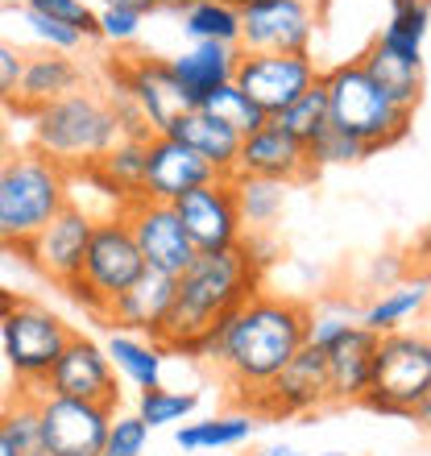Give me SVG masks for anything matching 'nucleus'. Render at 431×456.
Here are the masks:
<instances>
[{
    "label": "nucleus",
    "mask_w": 431,
    "mask_h": 456,
    "mask_svg": "<svg viewBox=\"0 0 431 456\" xmlns=\"http://www.w3.org/2000/svg\"><path fill=\"white\" fill-rule=\"evenodd\" d=\"M67 208V170L46 154L12 150L0 162V249L21 253Z\"/></svg>",
    "instance_id": "nucleus-4"
},
{
    "label": "nucleus",
    "mask_w": 431,
    "mask_h": 456,
    "mask_svg": "<svg viewBox=\"0 0 431 456\" xmlns=\"http://www.w3.org/2000/svg\"><path fill=\"white\" fill-rule=\"evenodd\" d=\"M320 87L328 96V120L336 133H345L353 142H361L370 154L390 150L411 133L415 112L398 109L382 87L370 79V71L361 67V59L336 62L328 71H320Z\"/></svg>",
    "instance_id": "nucleus-5"
},
{
    "label": "nucleus",
    "mask_w": 431,
    "mask_h": 456,
    "mask_svg": "<svg viewBox=\"0 0 431 456\" xmlns=\"http://www.w3.org/2000/svg\"><path fill=\"white\" fill-rule=\"evenodd\" d=\"M104 353H108V361H112L117 378H125L129 386H137V390L162 386V370H167L170 353L158 345V340L137 337V332H112Z\"/></svg>",
    "instance_id": "nucleus-25"
},
{
    "label": "nucleus",
    "mask_w": 431,
    "mask_h": 456,
    "mask_svg": "<svg viewBox=\"0 0 431 456\" xmlns=\"http://www.w3.org/2000/svg\"><path fill=\"white\" fill-rule=\"evenodd\" d=\"M92 228H96V220L67 204L59 216L25 245L21 257L34 265L42 278H50L54 287H67V282H75V278L84 274V253H87Z\"/></svg>",
    "instance_id": "nucleus-17"
},
{
    "label": "nucleus",
    "mask_w": 431,
    "mask_h": 456,
    "mask_svg": "<svg viewBox=\"0 0 431 456\" xmlns=\"http://www.w3.org/2000/svg\"><path fill=\"white\" fill-rule=\"evenodd\" d=\"M427 395H431V337L407 332V328L378 337L370 390L361 398V407L378 411V415H407V419H415V411L427 403Z\"/></svg>",
    "instance_id": "nucleus-6"
},
{
    "label": "nucleus",
    "mask_w": 431,
    "mask_h": 456,
    "mask_svg": "<svg viewBox=\"0 0 431 456\" xmlns=\"http://www.w3.org/2000/svg\"><path fill=\"white\" fill-rule=\"evenodd\" d=\"M240 62V46H224V42H191L187 50L170 54L167 67L179 84L187 109H199L212 92H220L224 84H232Z\"/></svg>",
    "instance_id": "nucleus-21"
},
{
    "label": "nucleus",
    "mask_w": 431,
    "mask_h": 456,
    "mask_svg": "<svg viewBox=\"0 0 431 456\" xmlns=\"http://www.w3.org/2000/svg\"><path fill=\"white\" fill-rule=\"evenodd\" d=\"M0 456H12V448H9V440H4V428H0Z\"/></svg>",
    "instance_id": "nucleus-49"
},
{
    "label": "nucleus",
    "mask_w": 431,
    "mask_h": 456,
    "mask_svg": "<svg viewBox=\"0 0 431 456\" xmlns=\"http://www.w3.org/2000/svg\"><path fill=\"white\" fill-rule=\"evenodd\" d=\"M253 456H307V452L295 448V444H265V448H257Z\"/></svg>",
    "instance_id": "nucleus-45"
},
{
    "label": "nucleus",
    "mask_w": 431,
    "mask_h": 456,
    "mask_svg": "<svg viewBox=\"0 0 431 456\" xmlns=\"http://www.w3.org/2000/svg\"><path fill=\"white\" fill-rule=\"evenodd\" d=\"M71 332L75 328L59 312H50L34 299H17V307L0 320V348H4V361L21 390H42Z\"/></svg>",
    "instance_id": "nucleus-7"
},
{
    "label": "nucleus",
    "mask_w": 431,
    "mask_h": 456,
    "mask_svg": "<svg viewBox=\"0 0 431 456\" xmlns=\"http://www.w3.org/2000/svg\"><path fill=\"white\" fill-rule=\"evenodd\" d=\"M431 299V282H398V287L382 290L378 299L365 307V315H361L357 324H365L370 332H378V337H386V332H398L403 324H411L415 315L427 307Z\"/></svg>",
    "instance_id": "nucleus-29"
},
{
    "label": "nucleus",
    "mask_w": 431,
    "mask_h": 456,
    "mask_svg": "<svg viewBox=\"0 0 431 456\" xmlns=\"http://www.w3.org/2000/svg\"><path fill=\"white\" fill-rule=\"evenodd\" d=\"M240 403L249 407V415H270V419H278V415H307V411L328 407L332 395H328V361H323V348L303 345L274 382L262 386L257 395L240 398Z\"/></svg>",
    "instance_id": "nucleus-13"
},
{
    "label": "nucleus",
    "mask_w": 431,
    "mask_h": 456,
    "mask_svg": "<svg viewBox=\"0 0 431 456\" xmlns=\"http://www.w3.org/2000/svg\"><path fill=\"white\" fill-rule=\"evenodd\" d=\"M145 444H150V428L142 423V415L137 411H112L100 456H145Z\"/></svg>",
    "instance_id": "nucleus-37"
},
{
    "label": "nucleus",
    "mask_w": 431,
    "mask_h": 456,
    "mask_svg": "<svg viewBox=\"0 0 431 456\" xmlns=\"http://www.w3.org/2000/svg\"><path fill=\"white\" fill-rule=\"evenodd\" d=\"M262 274L265 265L245 249V240L224 253H195V262L175 278V303H170V315L162 324L158 345L167 348L170 357L175 353L187 357L191 345L216 320H224L228 312L245 307L262 290Z\"/></svg>",
    "instance_id": "nucleus-2"
},
{
    "label": "nucleus",
    "mask_w": 431,
    "mask_h": 456,
    "mask_svg": "<svg viewBox=\"0 0 431 456\" xmlns=\"http://www.w3.org/2000/svg\"><path fill=\"white\" fill-rule=\"evenodd\" d=\"M21 4L29 12H42V17L75 25L84 37H96V9H87L84 0H21Z\"/></svg>",
    "instance_id": "nucleus-40"
},
{
    "label": "nucleus",
    "mask_w": 431,
    "mask_h": 456,
    "mask_svg": "<svg viewBox=\"0 0 431 456\" xmlns=\"http://www.w3.org/2000/svg\"><path fill=\"white\" fill-rule=\"evenodd\" d=\"M170 303H175V278L145 270L125 295H117L108 303L104 320L112 324V332H137V337L158 340L170 315Z\"/></svg>",
    "instance_id": "nucleus-22"
},
{
    "label": "nucleus",
    "mask_w": 431,
    "mask_h": 456,
    "mask_svg": "<svg viewBox=\"0 0 431 456\" xmlns=\"http://www.w3.org/2000/svg\"><path fill=\"white\" fill-rule=\"evenodd\" d=\"M25 25H29V34H34L37 50H59V54H75V50L84 46L87 37L67 21H54V17H42V12H29L25 9Z\"/></svg>",
    "instance_id": "nucleus-38"
},
{
    "label": "nucleus",
    "mask_w": 431,
    "mask_h": 456,
    "mask_svg": "<svg viewBox=\"0 0 431 456\" xmlns=\"http://www.w3.org/2000/svg\"><path fill=\"white\" fill-rule=\"evenodd\" d=\"M0 428H4L12 456H50L46 436H42V415H37V390L17 386V395H9L0 407Z\"/></svg>",
    "instance_id": "nucleus-32"
},
{
    "label": "nucleus",
    "mask_w": 431,
    "mask_h": 456,
    "mask_svg": "<svg viewBox=\"0 0 431 456\" xmlns=\"http://www.w3.org/2000/svg\"><path fill=\"white\" fill-rule=\"evenodd\" d=\"M37 415H42V436H46L50 456H100L108 423H112L108 407L42 395V390H37Z\"/></svg>",
    "instance_id": "nucleus-16"
},
{
    "label": "nucleus",
    "mask_w": 431,
    "mask_h": 456,
    "mask_svg": "<svg viewBox=\"0 0 431 456\" xmlns=\"http://www.w3.org/2000/svg\"><path fill=\"white\" fill-rule=\"evenodd\" d=\"M220 179L204 158L187 150L183 142H175L170 133H154L145 137V179H142V195L145 200H162L175 204L179 195L204 187V183Z\"/></svg>",
    "instance_id": "nucleus-18"
},
{
    "label": "nucleus",
    "mask_w": 431,
    "mask_h": 456,
    "mask_svg": "<svg viewBox=\"0 0 431 456\" xmlns=\"http://www.w3.org/2000/svg\"><path fill=\"white\" fill-rule=\"evenodd\" d=\"M175 216H179L183 232L191 237L195 253H224L237 249L245 240V224L237 212V191H232V175L195 187V191L175 200Z\"/></svg>",
    "instance_id": "nucleus-11"
},
{
    "label": "nucleus",
    "mask_w": 431,
    "mask_h": 456,
    "mask_svg": "<svg viewBox=\"0 0 431 456\" xmlns=\"http://www.w3.org/2000/svg\"><path fill=\"white\" fill-rule=\"evenodd\" d=\"M320 456H353V452H320Z\"/></svg>",
    "instance_id": "nucleus-50"
},
{
    "label": "nucleus",
    "mask_w": 431,
    "mask_h": 456,
    "mask_svg": "<svg viewBox=\"0 0 431 456\" xmlns=\"http://www.w3.org/2000/svg\"><path fill=\"white\" fill-rule=\"evenodd\" d=\"M307 158H312L315 170H320V167H353V162H365V158H370V150H365L361 142H353V137H345V133L328 129L320 142L307 150Z\"/></svg>",
    "instance_id": "nucleus-39"
},
{
    "label": "nucleus",
    "mask_w": 431,
    "mask_h": 456,
    "mask_svg": "<svg viewBox=\"0 0 431 456\" xmlns=\"http://www.w3.org/2000/svg\"><path fill=\"white\" fill-rule=\"evenodd\" d=\"M270 120H274L282 133H290L299 145H307V150L332 129V120H328V96H323L320 84H315L312 92H303L287 112H278V117H270Z\"/></svg>",
    "instance_id": "nucleus-33"
},
{
    "label": "nucleus",
    "mask_w": 431,
    "mask_h": 456,
    "mask_svg": "<svg viewBox=\"0 0 431 456\" xmlns=\"http://www.w3.org/2000/svg\"><path fill=\"white\" fill-rule=\"evenodd\" d=\"M237 175H253V179H274V183H307L315 175L307 145H299L290 133H282L274 120H265L257 133L240 137L237 154Z\"/></svg>",
    "instance_id": "nucleus-19"
},
{
    "label": "nucleus",
    "mask_w": 431,
    "mask_h": 456,
    "mask_svg": "<svg viewBox=\"0 0 431 456\" xmlns=\"http://www.w3.org/2000/svg\"><path fill=\"white\" fill-rule=\"evenodd\" d=\"M104 4H112V9H133V12H154V9H162V0H104Z\"/></svg>",
    "instance_id": "nucleus-44"
},
{
    "label": "nucleus",
    "mask_w": 431,
    "mask_h": 456,
    "mask_svg": "<svg viewBox=\"0 0 431 456\" xmlns=\"http://www.w3.org/2000/svg\"><path fill=\"white\" fill-rule=\"evenodd\" d=\"M232 84H237L265 117H278V112H287L303 92H312V87L320 84V67H315L312 54H245V50H240Z\"/></svg>",
    "instance_id": "nucleus-10"
},
{
    "label": "nucleus",
    "mask_w": 431,
    "mask_h": 456,
    "mask_svg": "<svg viewBox=\"0 0 431 456\" xmlns=\"http://www.w3.org/2000/svg\"><path fill=\"white\" fill-rule=\"evenodd\" d=\"M257 432V419L249 411L237 415H212V419H187L175 428V444L183 452H220V448H240L249 444Z\"/></svg>",
    "instance_id": "nucleus-27"
},
{
    "label": "nucleus",
    "mask_w": 431,
    "mask_h": 456,
    "mask_svg": "<svg viewBox=\"0 0 431 456\" xmlns=\"http://www.w3.org/2000/svg\"><path fill=\"white\" fill-rule=\"evenodd\" d=\"M187 4H191V0H162V9H175V12L187 9Z\"/></svg>",
    "instance_id": "nucleus-48"
},
{
    "label": "nucleus",
    "mask_w": 431,
    "mask_h": 456,
    "mask_svg": "<svg viewBox=\"0 0 431 456\" xmlns=\"http://www.w3.org/2000/svg\"><path fill=\"white\" fill-rule=\"evenodd\" d=\"M307 324H312V307L257 290L245 307L216 320L187 357L216 361L228 382L237 386V395L249 398L274 382L290 365V357L307 345Z\"/></svg>",
    "instance_id": "nucleus-1"
},
{
    "label": "nucleus",
    "mask_w": 431,
    "mask_h": 456,
    "mask_svg": "<svg viewBox=\"0 0 431 456\" xmlns=\"http://www.w3.org/2000/svg\"><path fill=\"white\" fill-rule=\"evenodd\" d=\"M431 29V0H390V21L373 46H382L386 54H394L403 62L423 67V42Z\"/></svg>",
    "instance_id": "nucleus-26"
},
{
    "label": "nucleus",
    "mask_w": 431,
    "mask_h": 456,
    "mask_svg": "<svg viewBox=\"0 0 431 456\" xmlns=\"http://www.w3.org/2000/svg\"><path fill=\"white\" fill-rule=\"evenodd\" d=\"M232 191H237L240 224L249 232H270L287 212V183L274 179H253V175H232Z\"/></svg>",
    "instance_id": "nucleus-28"
},
{
    "label": "nucleus",
    "mask_w": 431,
    "mask_h": 456,
    "mask_svg": "<svg viewBox=\"0 0 431 456\" xmlns=\"http://www.w3.org/2000/svg\"><path fill=\"white\" fill-rule=\"evenodd\" d=\"M142 25H145V17L133 9H112V4H104V9L96 12V37H104L112 46L137 42V37H142Z\"/></svg>",
    "instance_id": "nucleus-41"
},
{
    "label": "nucleus",
    "mask_w": 431,
    "mask_h": 456,
    "mask_svg": "<svg viewBox=\"0 0 431 456\" xmlns=\"http://www.w3.org/2000/svg\"><path fill=\"white\" fill-rule=\"evenodd\" d=\"M145 274V262H142V249H137V240H133L129 224L125 216H112V220H96L92 228V237H87V253H84V282L96 290L104 307L117 295L137 282Z\"/></svg>",
    "instance_id": "nucleus-15"
},
{
    "label": "nucleus",
    "mask_w": 431,
    "mask_h": 456,
    "mask_svg": "<svg viewBox=\"0 0 431 456\" xmlns=\"http://www.w3.org/2000/svg\"><path fill=\"white\" fill-rule=\"evenodd\" d=\"M12 150H17V145H12V112L0 109V162H4Z\"/></svg>",
    "instance_id": "nucleus-43"
},
{
    "label": "nucleus",
    "mask_w": 431,
    "mask_h": 456,
    "mask_svg": "<svg viewBox=\"0 0 431 456\" xmlns=\"http://www.w3.org/2000/svg\"><path fill=\"white\" fill-rule=\"evenodd\" d=\"M12 307H17V290H4V287H0V320H4Z\"/></svg>",
    "instance_id": "nucleus-46"
},
{
    "label": "nucleus",
    "mask_w": 431,
    "mask_h": 456,
    "mask_svg": "<svg viewBox=\"0 0 431 456\" xmlns=\"http://www.w3.org/2000/svg\"><path fill=\"white\" fill-rule=\"evenodd\" d=\"M170 137L183 142L187 150L204 158L216 175H237V154H240V137L228 125H220L216 117H207L204 109H187L175 125H170Z\"/></svg>",
    "instance_id": "nucleus-24"
},
{
    "label": "nucleus",
    "mask_w": 431,
    "mask_h": 456,
    "mask_svg": "<svg viewBox=\"0 0 431 456\" xmlns=\"http://www.w3.org/2000/svg\"><path fill=\"white\" fill-rule=\"evenodd\" d=\"M415 423H419L423 432H427V436H431V395H427V403H423V407H419V411H415Z\"/></svg>",
    "instance_id": "nucleus-47"
},
{
    "label": "nucleus",
    "mask_w": 431,
    "mask_h": 456,
    "mask_svg": "<svg viewBox=\"0 0 431 456\" xmlns=\"http://www.w3.org/2000/svg\"><path fill=\"white\" fill-rule=\"evenodd\" d=\"M100 167H104V175L117 183L129 200H137V195H142V179H145V137H120L104 154Z\"/></svg>",
    "instance_id": "nucleus-36"
},
{
    "label": "nucleus",
    "mask_w": 431,
    "mask_h": 456,
    "mask_svg": "<svg viewBox=\"0 0 431 456\" xmlns=\"http://www.w3.org/2000/svg\"><path fill=\"white\" fill-rule=\"evenodd\" d=\"M199 109H204L207 117H216L220 125H228V129L237 133V137H249V133H257L265 120H270L249 96H245V92H240L237 84H224L220 92H212V96H207Z\"/></svg>",
    "instance_id": "nucleus-35"
},
{
    "label": "nucleus",
    "mask_w": 431,
    "mask_h": 456,
    "mask_svg": "<svg viewBox=\"0 0 431 456\" xmlns=\"http://www.w3.org/2000/svg\"><path fill=\"white\" fill-rule=\"evenodd\" d=\"M42 395L75 398V403H96V407L117 411L120 407V378L108 361L104 345H96L84 332H71L67 348L59 353L54 370L42 382Z\"/></svg>",
    "instance_id": "nucleus-9"
},
{
    "label": "nucleus",
    "mask_w": 431,
    "mask_h": 456,
    "mask_svg": "<svg viewBox=\"0 0 431 456\" xmlns=\"http://www.w3.org/2000/svg\"><path fill=\"white\" fill-rule=\"evenodd\" d=\"M21 67H25V50L9 37H0V109L17 104V84H21Z\"/></svg>",
    "instance_id": "nucleus-42"
},
{
    "label": "nucleus",
    "mask_w": 431,
    "mask_h": 456,
    "mask_svg": "<svg viewBox=\"0 0 431 456\" xmlns=\"http://www.w3.org/2000/svg\"><path fill=\"white\" fill-rule=\"evenodd\" d=\"M199 407V395L195 390H170V386H154V390H142L137 395V415L150 432L158 428H179L187 423Z\"/></svg>",
    "instance_id": "nucleus-34"
},
{
    "label": "nucleus",
    "mask_w": 431,
    "mask_h": 456,
    "mask_svg": "<svg viewBox=\"0 0 431 456\" xmlns=\"http://www.w3.org/2000/svg\"><path fill=\"white\" fill-rule=\"evenodd\" d=\"M179 25L191 42H240V0H191L179 9Z\"/></svg>",
    "instance_id": "nucleus-31"
},
{
    "label": "nucleus",
    "mask_w": 431,
    "mask_h": 456,
    "mask_svg": "<svg viewBox=\"0 0 431 456\" xmlns=\"http://www.w3.org/2000/svg\"><path fill=\"white\" fill-rule=\"evenodd\" d=\"M79 87H84V67L71 54H59V50H25V67H21V84H17L12 112L29 117V112L46 109V104L71 96Z\"/></svg>",
    "instance_id": "nucleus-23"
},
{
    "label": "nucleus",
    "mask_w": 431,
    "mask_h": 456,
    "mask_svg": "<svg viewBox=\"0 0 431 456\" xmlns=\"http://www.w3.org/2000/svg\"><path fill=\"white\" fill-rule=\"evenodd\" d=\"M29 137H34L37 154L71 170L87 167V162H104V154L120 142V120L104 92L79 87L71 96L29 112Z\"/></svg>",
    "instance_id": "nucleus-3"
},
{
    "label": "nucleus",
    "mask_w": 431,
    "mask_h": 456,
    "mask_svg": "<svg viewBox=\"0 0 431 456\" xmlns=\"http://www.w3.org/2000/svg\"><path fill=\"white\" fill-rule=\"evenodd\" d=\"M361 67L370 71V79L382 87L386 96L394 100L398 109L415 112V104L423 100V67L394 59V54H386L382 46H370V50H365V54H361Z\"/></svg>",
    "instance_id": "nucleus-30"
},
{
    "label": "nucleus",
    "mask_w": 431,
    "mask_h": 456,
    "mask_svg": "<svg viewBox=\"0 0 431 456\" xmlns=\"http://www.w3.org/2000/svg\"><path fill=\"white\" fill-rule=\"evenodd\" d=\"M373 348H378V332L365 324L348 320L328 345H323V361H328V395L332 403H361L370 390V370H373Z\"/></svg>",
    "instance_id": "nucleus-20"
},
{
    "label": "nucleus",
    "mask_w": 431,
    "mask_h": 456,
    "mask_svg": "<svg viewBox=\"0 0 431 456\" xmlns=\"http://www.w3.org/2000/svg\"><path fill=\"white\" fill-rule=\"evenodd\" d=\"M108 92H125L150 133H170V125L187 112L167 59H112L108 62Z\"/></svg>",
    "instance_id": "nucleus-12"
},
{
    "label": "nucleus",
    "mask_w": 431,
    "mask_h": 456,
    "mask_svg": "<svg viewBox=\"0 0 431 456\" xmlns=\"http://www.w3.org/2000/svg\"><path fill=\"white\" fill-rule=\"evenodd\" d=\"M120 216H125L133 240H137V249H142L145 270L179 278L183 270L195 262V245H191V237L183 232V224L170 204L137 195V200H129V208H125Z\"/></svg>",
    "instance_id": "nucleus-14"
},
{
    "label": "nucleus",
    "mask_w": 431,
    "mask_h": 456,
    "mask_svg": "<svg viewBox=\"0 0 431 456\" xmlns=\"http://www.w3.org/2000/svg\"><path fill=\"white\" fill-rule=\"evenodd\" d=\"M320 9L312 0H240L245 54H312Z\"/></svg>",
    "instance_id": "nucleus-8"
}]
</instances>
